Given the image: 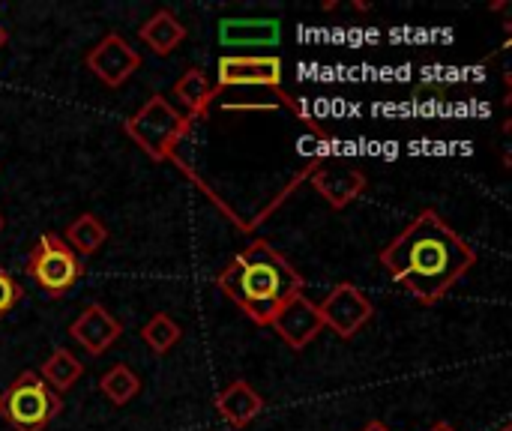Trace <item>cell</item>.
<instances>
[{"label": "cell", "instance_id": "cell-4", "mask_svg": "<svg viewBox=\"0 0 512 431\" xmlns=\"http://www.w3.org/2000/svg\"><path fill=\"white\" fill-rule=\"evenodd\" d=\"M60 411L63 399L30 369L0 393V420L12 431H45Z\"/></svg>", "mask_w": 512, "mask_h": 431}, {"label": "cell", "instance_id": "cell-21", "mask_svg": "<svg viewBox=\"0 0 512 431\" xmlns=\"http://www.w3.org/2000/svg\"><path fill=\"white\" fill-rule=\"evenodd\" d=\"M360 431H390V429H387L384 423H378V420H375V423H369V426H363V429H360Z\"/></svg>", "mask_w": 512, "mask_h": 431}, {"label": "cell", "instance_id": "cell-17", "mask_svg": "<svg viewBox=\"0 0 512 431\" xmlns=\"http://www.w3.org/2000/svg\"><path fill=\"white\" fill-rule=\"evenodd\" d=\"M57 396H63V393H69L78 381H81V375H84V363L72 354V351H66V348H57V351H51V357L39 366V372H36Z\"/></svg>", "mask_w": 512, "mask_h": 431}, {"label": "cell", "instance_id": "cell-5", "mask_svg": "<svg viewBox=\"0 0 512 431\" xmlns=\"http://www.w3.org/2000/svg\"><path fill=\"white\" fill-rule=\"evenodd\" d=\"M81 273H84L81 258L63 243V237H57L51 231L39 237V243L33 246V252L27 258V276L51 300L66 297L78 285Z\"/></svg>", "mask_w": 512, "mask_h": 431}, {"label": "cell", "instance_id": "cell-14", "mask_svg": "<svg viewBox=\"0 0 512 431\" xmlns=\"http://www.w3.org/2000/svg\"><path fill=\"white\" fill-rule=\"evenodd\" d=\"M186 33H189L186 24L171 9H156L138 30L141 42L147 48H153V54H159V57H168L186 39Z\"/></svg>", "mask_w": 512, "mask_h": 431}, {"label": "cell", "instance_id": "cell-12", "mask_svg": "<svg viewBox=\"0 0 512 431\" xmlns=\"http://www.w3.org/2000/svg\"><path fill=\"white\" fill-rule=\"evenodd\" d=\"M282 39L276 18H228L219 24V42L225 48H273Z\"/></svg>", "mask_w": 512, "mask_h": 431}, {"label": "cell", "instance_id": "cell-25", "mask_svg": "<svg viewBox=\"0 0 512 431\" xmlns=\"http://www.w3.org/2000/svg\"><path fill=\"white\" fill-rule=\"evenodd\" d=\"M0 231H3V216H0Z\"/></svg>", "mask_w": 512, "mask_h": 431}, {"label": "cell", "instance_id": "cell-9", "mask_svg": "<svg viewBox=\"0 0 512 431\" xmlns=\"http://www.w3.org/2000/svg\"><path fill=\"white\" fill-rule=\"evenodd\" d=\"M84 63L105 87H120L141 69V54L120 33H105L87 51Z\"/></svg>", "mask_w": 512, "mask_h": 431}, {"label": "cell", "instance_id": "cell-20", "mask_svg": "<svg viewBox=\"0 0 512 431\" xmlns=\"http://www.w3.org/2000/svg\"><path fill=\"white\" fill-rule=\"evenodd\" d=\"M21 297H24V288L0 267V321L21 303Z\"/></svg>", "mask_w": 512, "mask_h": 431}, {"label": "cell", "instance_id": "cell-10", "mask_svg": "<svg viewBox=\"0 0 512 431\" xmlns=\"http://www.w3.org/2000/svg\"><path fill=\"white\" fill-rule=\"evenodd\" d=\"M69 336L93 357H102L108 348L117 345V339L123 336L120 321L99 303H87L81 309V315L69 324Z\"/></svg>", "mask_w": 512, "mask_h": 431}, {"label": "cell", "instance_id": "cell-18", "mask_svg": "<svg viewBox=\"0 0 512 431\" xmlns=\"http://www.w3.org/2000/svg\"><path fill=\"white\" fill-rule=\"evenodd\" d=\"M99 390L114 408H126L141 393V378L126 363H117L99 378Z\"/></svg>", "mask_w": 512, "mask_h": 431}, {"label": "cell", "instance_id": "cell-23", "mask_svg": "<svg viewBox=\"0 0 512 431\" xmlns=\"http://www.w3.org/2000/svg\"><path fill=\"white\" fill-rule=\"evenodd\" d=\"M6 39H9V33H6V27H3V24H0V48H3V45H6Z\"/></svg>", "mask_w": 512, "mask_h": 431}, {"label": "cell", "instance_id": "cell-13", "mask_svg": "<svg viewBox=\"0 0 512 431\" xmlns=\"http://www.w3.org/2000/svg\"><path fill=\"white\" fill-rule=\"evenodd\" d=\"M216 411H219V417H222L228 426L246 429L252 420L261 417L264 399H261V393H258L252 384L234 381V384H228L225 390H219V396H216Z\"/></svg>", "mask_w": 512, "mask_h": 431}, {"label": "cell", "instance_id": "cell-7", "mask_svg": "<svg viewBox=\"0 0 512 431\" xmlns=\"http://www.w3.org/2000/svg\"><path fill=\"white\" fill-rule=\"evenodd\" d=\"M219 87L282 90V57L276 54H222L216 63Z\"/></svg>", "mask_w": 512, "mask_h": 431}, {"label": "cell", "instance_id": "cell-19", "mask_svg": "<svg viewBox=\"0 0 512 431\" xmlns=\"http://www.w3.org/2000/svg\"><path fill=\"white\" fill-rule=\"evenodd\" d=\"M180 339H183L180 324H177L171 315H165V312H156V315L141 327V342H144L153 354H168Z\"/></svg>", "mask_w": 512, "mask_h": 431}, {"label": "cell", "instance_id": "cell-24", "mask_svg": "<svg viewBox=\"0 0 512 431\" xmlns=\"http://www.w3.org/2000/svg\"><path fill=\"white\" fill-rule=\"evenodd\" d=\"M498 431H512V429H510V426H501V429H498Z\"/></svg>", "mask_w": 512, "mask_h": 431}, {"label": "cell", "instance_id": "cell-22", "mask_svg": "<svg viewBox=\"0 0 512 431\" xmlns=\"http://www.w3.org/2000/svg\"><path fill=\"white\" fill-rule=\"evenodd\" d=\"M429 431H456V429H453L450 423H435V426H432Z\"/></svg>", "mask_w": 512, "mask_h": 431}, {"label": "cell", "instance_id": "cell-6", "mask_svg": "<svg viewBox=\"0 0 512 431\" xmlns=\"http://www.w3.org/2000/svg\"><path fill=\"white\" fill-rule=\"evenodd\" d=\"M318 312H321L324 327H330L339 339L348 342V339H354L372 321L375 306H372V300L354 282H339L327 294V300L318 306Z\"/></svg>", "mask_w": 512, "mask_h": 431}, {"label": "cell", "instance_id": "cell-15", "mask_svg": "<svg viewBox=\"0 0 512 431\" xmlns=\"http://www.w3.org/2000/svg\"><path fill=\"white\" fill-rule=\"evenodd\" d=\"M216 84L207 78L204 69H186L177 81H174V96L177 102L186 108V117L189 120H198V117H207L213 99H216Z\"/></svg>", "mask_w": 512, "mask_h": 431}, {"label": "cell", "instance_id": "cell-2", "mask_svg": "<svg viewBox=\"0 0 512 431\" xmlns=\"http://www.w3.org/2000/svg\"><path fill=\"white\" fill-rule=\"evenodd\" d=\"M216 285L246 312L252 324L267 327L273 312L291 294L303 291V276L279 249H273L267 240H255L225 264V270L216 276Z\"/></svg>", "mask_w": 512, "mask_h": 431}, {"label": "cell", "instance_id": "cell-1", "mask_svg": "<svg viewBox=\"0 0 512 431\" xmlns=\"http://www.w3.org/2000/svg\"><path fill=\"white\" fill-rule=\"evenodd\" d=\"M381 267L420 303L432 306L477 264L474 246L435 210L417 219L381 249Z\"/></svg>", "mask_w": 512, "mask_h": 431}, {"label": "cell", "instance_id": "cell-11", "mask_svg": "<svg viewBox=\"0 0 512 431\" xmlns=\"http://www.w3.org/2000/svg\"><path fill=\"white\" fill-rule=\"evenodd\" d=\"M366 174L351 168V165H342V162H321L315 171H312V186L321 198H327L330 207L342 210L348 207L351 201H357L366 189Z\"/></svg>", "mask_w": 512, "mask_h": 431}, {"label": "cell", "instance_id": "cell-3", "mask_svg": "<svg viewBox=\"0 0 512 431\" xmlns=\"http://www.w3.org/2000/svg\"><path fill=\"white\" fill-rule=\"evenodd\" d=\"M192 120L177 111L162 93H153L126 123L123 132L138 144L141 153H147L156 162H165L174 156V147L189 135Z\"/></svg>", "mask_w": 512, "mask_h": 431}, {"label": "cell", "instance_id": "cell-16", "mask_svg": "<svg viewBox=\"0 0 512 431\" xmlns=\"http://www.w3.org/2000/svg\"><path fill=\"white\" fill-rule=\"evenodd\" d=\"M108 240V228L99 216L93 213H81L75 216L66 231H63V243L78 255V258H87V255H96Z\"/></svg>", "mask_w": 512, "mask_h": 431}, {"label": "cell", "instance_id": "cell-8", "mask_svg": "<svg viewBox=\"0 0 512 431\" xmlns=\"http://www.w3.org/2000/svg\"><path fill=\"white\" fill-rule=\"evenodd\" d=\"M267 327H273V333H276L288 348L303 351V348H309V345L321 336L324 321H321L318 303H312L303 291H297V294H291V297L273 312V318H270Z\"/></svg>", "mask_w": 512, "mask_h": 431}]
</instances>
